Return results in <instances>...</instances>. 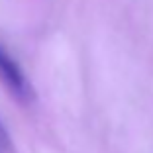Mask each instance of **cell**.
I'll return each mask as SVG.
<instances>
[{"mask_svg": "<svg viewBox=\"0 0 153 153\" xmlns=\"http://www.w3.org/2000/svg\"><path fill=\"white\" fill-rule=\"evenodd\" d=\"M0 153H12V137L2 120H0Z\"/></svg>", "mask_w": 153, "mask_h": 153, "instance_id": "7a4b0ae2", "label": "cell"}, {"mask_svg": "<svg viewBox=\"0 0 153 153\" xmlns=\"http://www.w3.org/2000/svg\"><path fill=\"white\" fill-rule=\"evenodd\" d=\"M0 82L10 90V94L18 102L32 104L36 100V90H33L27 75L2 45H0Z\"/></svg>", "mask_w": 153, "mask_h": 153, "instance_id": "6da1fadb", "label": "cell"}]
</instances>
